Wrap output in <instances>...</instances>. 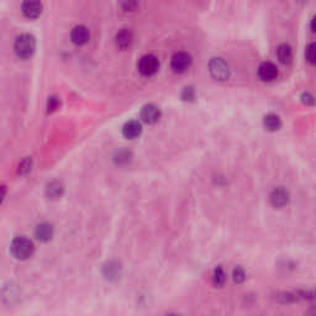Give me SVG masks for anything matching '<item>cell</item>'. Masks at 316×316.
I'll return each instance as SVG.
<instances>
[{
  "instance_id": "6da1fadb",
  "label": "cell",
  "mask_w": 316,
  "mask_h": 316,
  "mask_svg": "<svg viewBox=\"0 0 316 316\" xmlns=\"http://www.w3.org/2000/svg\"><path fill=\"white\" fill-rule=\"evenodd\" d=\"M10 249H11V253L15 258L27 259L34 253L35 246L31 239L21 236L14 238V241L11 242V246H10Z\"/></svg>"
},
{
  "instance_id": "7a4b0ae2",
  "label": "cell",
  "mask_w": 316,
  "mask_h": 316,
  "mask_svg": "<svg viewBox=\"0 0 316 316\" xmlns=\"http://www.w3.org/2000/svg\"><path fill=\"white\" fill-rule=\"evenodd\" d=\"M15 52L19 57L21 58H29L31 57L32 53L35 52L36 48V41L35 37L30 34L20 35L15 41Z\"/></svg>"
},
{
  "instance_id": "3957f363",
  "label": "cell",
  "mask_w": 316,
  "mask_h": 316,
  "mask_svg": "<svg viewBox=\"0 0 316 316\" xmlns=\"http://www.w3.org/2000/svg\"><path fill=\"white\" fill-rule=\"evenodd\" d=\"M209 71L211 77L216 80H226L230 76V68L228 63L221 58H213L209 63Z\"/></svg>"
},
{
  "instance_id": "277c9868",
  "label": "cell",
  "mask_w": 316,
  "mask_h": 316,
  "mask_svg": "<svg viewBox=\"0 0 316 316\" xmlns=\"http://www.w3.org/2000/svg\"><path fill=\"white\" fill-rule=\"evenodd\" d=\"M139 71L142 76H150L156 75L158 68H159V62H158V58L154 55H146L144 57H141L139 62Z\"/></svg>"
},
{
  "instance_id": "5b68a950",
  "label": "cell",
  "mask_w": 316,
  "mask_h": 316,
  "mask_svg": "<svg viewBox=\"0 0 316 316\" xmlns=\"http://www.w3.org/2000/svg\"><path fill=\"white\" fill-rule=\"evenodd\" d=\"M190 66H192V56L187 52H177L170 61V67L175 73H184L189 70Z\"/></svg>"
},
{
  "instance_id": "8992f818",
  "label": "cell",
  "mask_w": 316,
  "mask_h": 316,
  "mask_svg": "<svg viewBox=\"0 0 316 316\" xmlns=\"http://www.w3.org/2000/svg\"><path fill=\"white\" fill-rule=\"evenodd\" d=\"M160 118L159 108L154 104H147L141 109V119L146 124H155Z\"/></svg>"
},
{
  "instance_id": "52a82bcc",
  "label": "cell",
  "mask_w": 316,
  "mask_h": 316,
  "mask_svg": "<svg viewBox=\"0 0 316 316\" xmlns=\"http://www.w3.org/2000/svg\"><path fill=\"white\" fill-rule=\"evenodd\" d=\"M271 203L276 208H283L284 205H287L289 203V193H288V190L282 187L273 189V192L271 193Z\"/></svg>"
},
{
  "instance_id": "ba28073f",
  "label": "cell",
  "mask_w": 316,
  "mask_h": 316,
  "mask_svg": "<svg viewBox=\"0 0 316 316\" xmlns=\"http://www.w3.org/2000/svg\"><path fill=\"white\" fill-rule=\"evenodd\" d=\"M258 76L262 80L271 81L277 78L278 70L276 66L271 62H263L258 68Z\"/></svg>"
},
{
  "instance_id": "9c48e42d",
  "label": "cell",
  "mask_w": 316,
  "mask_h": 316,
  "mask_svg": "<svg viewBox=\"0 0 316 316\" xmlns=\"http://www.w3.org/2000/svg\"><path fill=\"white\" fill-rule=\"evenodd\" d=\"M142 132V125L140 124L136 120H131V121H127L126 124L122 127V134L126 139L134 140L136 137H139Z\"/></svg>"
},
{
  "instance_id": "30bf717a",
  "label": "cell",
  "mask_w": 316,
  "mask_h": 316,
  "mask_svg": "<svg viewBox=\"0 0 316 316\" xmlns=\"http://www.w3.org/2000/svg\"><path fill=\"white\" fill-rule=\"evenodd\" d=\"M22 12L29 19H36L42 12V4L40 1H25L22 4Z\"/></svg>"
},
{
  "instance_id": "8fae6325",
  "label": "cell",
  "mask_w": 316,
  "mask_h": 316,
  "mask_svg": "<svg viewBox=\"0 0 316 316\" xmlns=\"http://www.w3.org/2000/svg\"><path fill=\"white\" fill-rule=\"evenodd\" d=\"M89 37H90L89 30L83 25H78L71 32V39L76 45H84V43L88 42Z\"/></svg>"
},
{
  "instance_id": "7c38bea8",
  "label": "cell",
  "mask_w": 316,
  "mask_h": 316,
  "mask_svg": "<svg viewBox=\"0 0 316 316\" xmlns=\"http://www.w3.org/2000/svg\"><path fill=\"white\" fill-rule=\"evenodd\" d=\"M132 40H134V35H132L131 30L122 29L121 31H119L118 35H116V43H118L119 47L122 48V50L130 47Z\"/></svg>"
},
{
  "instance_id": "4fadbf2b",
  "label": "cell",
  "mask_w": 316,
  "mask_h": 316,
  "mask_svg": "<svg viewBox=\"0 0 316 316\" xmlns=\"http://www.w3.org/2000/svg\"><path fill=\"white\" fill-rule=\"evenodd\" d=\"M35 235L40 241H50L53 236V228L50 224H41L35 230Z\"/></svg>"
},
{
  "instance_id": "5bb4252c",
  "label": "cell",
  "mask_w": 316,
  "mask_h": 316,
  "mask_svg": "<svg viewBox=\"0 0 316 316\" xmlns=\"http://www.w3.org/2000/svg\"><path fill=\"white\" fill-rule=\"evenodd\" d=\"M277 56H278V58H279L280 62L284 63V65L292 62L293 51H292V48H290V46L287 45V43H283V45H280L277 50Z\"/></svg>"
},
{
  "instance_id": "9a60e30c",
  "label": "cell",
  "mask_w": 316,
  "mask_h": 316,
  "mask_svg": "<svg viewBox=\"0 0 316 316\" xmlns=\"http://www.w3.org/2000/svg\"><path fill=\"white\" fill-rule=\"evenodd\" d=\"M264 127L269 131H277L279 130V127L282 126V121H280L279 116L276 114H268L263 120Z\"/></svg>"
},
{
  "instance_id": "2e32d148",
  "label": "cell",
  "mask_w": 316,
  "mask_h": 316,
  "mask_svg": "<svg viewBox=\"0 0 316 316\" xmlns=\"http://www.w3.org/2000/svg\"><path fill=\"white\" fill-rule=\"evenodd\" d=\"M46 193L50 198L56 199V198H60L63 193V187L60 182H52L48 184L47 189H46Z\"/></svg>"
},
{
  "instance_id": "e0dca14e",
  "label": "cell",
  "mask_w": 316,
  "mask_h": 316,
  "mask_svg": "<svg viewBox=\"0 0 316 316\" xmlns=\"http://www.w3.org/2000/svg\"><path fill=\"white\" fill-rule=\"evenodd\" d=\"M211 279H213L214 285H216V287H223V285L226 283L225 271H224L221 267H216V268L214 269Z\"/></svg>"
},
{
  "instance_id": "ac0fdd59",
  "label": "cell",
  "mask_w": 316,
  "mask_h": 316,
  "mask_svg": "<svg viewBox=\"0 0 316 316\" xmlns=\"http://www.w3.org/2000/svg\"><path fill=\"white\" fill-rule=\"evenodd\" d=\"M114 159L118 164H127L131 160V152L127 151V150H119Z\"/></svg>"
},
{
  "instance_id": "d6986e66",
  "label": "cell",
  "mask_w": 316,
  "mask_h": 316,
  "mask_svg": "<svg viewBox=\"0 0 316 316\" xmlns=\"http://www.w3.org/2000/svg\"><path fill=\"white\" fill-rule=\"evenodd\" d=\"M305 56H307L308 62H310L312 65H316V42L310 43L307 47L305 51Z\"/></svg>"
},
{
  "instance_id": "ffe728a7",
  "label": "cell",
  "mask_w": 316,
  "mask_h": 316,
  "mask_svg": "<svg viewBox=\"0 0 316 316\" xmlns=\"http://www.w3.org/2000/svg\"><path fill=\"white\" fill-rule=\"evenodd\" d=\"M233 279L234 282L237 283V284H241V283L244 282L246 279V273H244V269L241 268V267H236L233 272Z\"/></svg>"
},
{
  "instance_id": "44dd1931",
  "label": "cell",
  "mask_w": 316,
  "mask_h": 316,
  "mask_svg": "<svg viewBox=\"0 0 316 316\" xmlns=\"http://www.w3.org/2000/svg\"><path fill=\"white\" fill-rule=\"evenodd\" d=\"M119 274V267L115 263H109L108 267H105V276L109 278L116 277Z\"/></svg>"
},
{
  "instance_id": "7402d4cb",
  "label": "cell",
  "mask_w": 316,
  "mask_h": 316,
  "mask_svg": "<svg viewBox=\"0 0 316 316\" xmlns=\"http://www.w3.org/2000/svg\"><path fill=\"white\" fill-rule=\"evenodd\" d=\"M31 164H32L31 159H30V158H25V159L19 164V172L22 173V174H24V173H27L30 169H31Z\"/></svg>"
},
{
  "instance_id": "603a6c76",
  "label": "cell",
  "mask_w": 316,
  "mask_h": 316,
  "mask_svg": "<svg viewBox=\"0 0 316 316\" xmlns=\"http://www.w3.org/2000/svg\"><path fill=\"white\" fill-rule=\"evenodd\" d=\"M58 104H60V101H58V99L56 98V96H50V98H48V103H47L48 111L56 110L58 106Z\"/></svg>"
},
{
  "instance_id": "cb8c5ba5",
  "label": "cell",
  "mask_w": 316,
  "mask_h": 316,
  "mask_svg": "<svg viewBox=\"0 0 316 316\" xmlns=\"http://www.w3.org/2000/svg\"><path fill=\"white\" fill-rule=\"evenodd\" d=\"M122 7H124V10H129V11H134L135 9H136V6L139 4H137L136 1H129V2H124V4H121Z\"/></svg>"
},
{
  "instance_id": "d4e9b609",
  "label": "cell",
  "mask_w": 316,
  "mask_h": 316,
  "mask_svg": "<svg viewBox=\"0 0 316 316\" xmlns=\"http://www.w3.org/2000/svg\"><path fill=\"white\" fill-rule=\"evenodd\" d=\"M302 98H303V101H304L307 105H313V104H314V98H313L312 95H309V94H304Z\"/></svg>"
},
{
  "instance_id": "484cf974",
  "label": "cell",
  "mask_w": 316,
  "mask_h": 316,
  "mask_svg": "<svg viewBox=\"0 0 316 316\" xmlns=\"http://www.w3.org/2000/svg\"><path fill=\"white\" fill-rule=\"evenodd\" d=\"M183 98L187 99V98H193V89L192 88H185L184 89V95Z\"/></svg>"
},
{
  "instance_id": "4316f807",
  "label": "cell",
  "mask_w": 316,
  "mask_h": 316,
  "mask_svg": "<svg viewBox=\"0 0 316 316\" xmlns=\"http://www.w3.org/2000/svg\"><path fill=\"white\" fill-rule=\"evenodd\" d=\"M312 30L314 32H316V15L314 16V19L312 20Z\"/></svg>"
},
{
  "instance_id": "83f0119b",
  "label": "cell",
  "mask_w": 316,
  "mask_h": 316,
  "mask_svg": "<svg viewBox=\"0 0 316 316\" xmlns=\"http://www.w3.org/2000/svg\"><path fill=\"white\" fill-rule=\"evenodd\" d=\"M167 316H178V315H174V314H170V315H167Z\"/></svg>"
}]
</instances>
